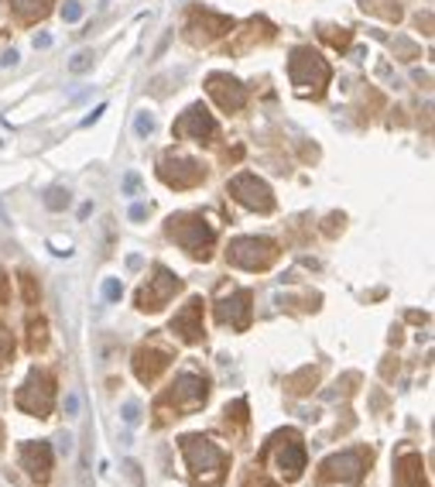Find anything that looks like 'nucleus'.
I'll list each match as a JSON object with an SVG mask.
<instances>
[{
	"label": "nucleus",
	"instance_id": "2",
	"mask_svg": "<svg viewBox=\"0 0 435 487\" xmlns=\"http://www.w3.org/2000/svg\"><path fill=\"white\" fill-rule=\"evenodd\" d=\"M206 398H209V377H202L196 370H185V374H178L171 381V388L155 402V415H158V422H168L171 415L178 419L185 412L202 408Z\"/></svg>",
	"mask_w": 435,
	"mask_h": 487
},
{
	"label": "nucleus",
	"instance_id": "8",
	"mask_svg": "<svg viewBox=\"0 0 435 487\" xmlns=\"http://www.w3.org/2000/svg\"><path fill=\"white\" fill-rule=\"evenodd\" d=\"M370 460H374V453L370 449H343V453H336V456H329V460H322V467H319V481H343V484H360L363 481V470L370 467Z\"/></svg>",
	"mask_w": 435,
	"mask_h": 487
},
{
	"label": "nucleus",
	"instance_id": "23",
	"mask_svg": "<svg viewBox=\"0 0 435 487\" xmlns=\"http://www.w3.org/2000/svg\"><path fill=\"white\" fill-rule=\"evenodd\" d=\"M17 278H21V292H24V302H28V306H38V285H35V275L21 271Z\"/></svg>",
	"mask_w": 435,
	"mask_h": 487
},
{
	"label": "nucleus",
	"instance_id": "41",
	"mask_svg": "<svg viewBox=\"0 0 435 487\" xmlns=\"http://www.w3.org/2000/svg\"><path fill=\"white\" fill-rule=\"evenodd\" d=\"M52 247H55V254H72V247H69V241H52Z\"/></svg>",
	"mask_w": 435,
	"mask_h": 487
},
{
	"label": "nucleus",
	"instance_id": "28",
	"mask_svg": "<svg viewBox=\"0 0 435 487\" xmlns=\"http://www.w3.org/2000/svg\"><path fill=\"white\" fill-rule=\"evenodd\" d=\"M395 48H397V55H401L404 62H411V59H418V52H422V48L415 45V41H408V38H395Z\"/></svg>",
	"mask_w": 435,
	"mask_h": 487
},
{
	"label": "nucleus",
	"instance_id": "16",
	"mask_svg": "<svg viewBox=\"0 0 435 487\" xmlns=\"http://www.w3.org/2000/svg\"><path fill=\"white\" fill-rule=\"evenodd\" d=\"M175 137H196V141H209L213 134H216V121H213V114L202 107V103H192L178 121H175Z\"/></svg>",
	"mask_w": 435,
	"mask_h": 487
},
{
	"label": "nucleus",
	"instance_id": "37",
	"mask_svg": "<svg viewBox=\"0 0 435 487\" xmlns=\"http://www.w3.org/2000/svg\"><path fill=\"white\" fill-rule=\"evenodd\" d=\"M137 182H141V179H137V175L130 172V175L123 179V193H127V196H134V189H137Z\"/></svg>",
	"mask_w": 435,
	"mask_h": 487
},
{
	"label": "nucleus",
	"instance_id": "20",
	"mask_svg": "<svg viewBox=\"0 0 435 487\" xmlns=\"http://www.w3.org/2000/svg\"><path fill=\"white\" fill-rule=\"evenodd\" d=\"M52 3H55V0H7V7L14 10V17L24 21V24L41 21V17L52 10Z\"/></svg>",
	"mask_w": 435,
	"mask_h": 487
},
{
	"label": "nucleus",
	"instance_id": "44",
	"mask_svg": "<svg viewBox=\"0 0 435 487\" xmlns=\"http://www.w3.org/2000/svg\"><path fill=\"white\" fill-rule=\"evenodd\" d=\"M0 443H3V426H0Z\"/></svg>",
	"mask_w": 435,
	"mask_h": 487
},
{
	"label": "nucleus",
	"instance_id": "29",
	"mask_svg": "<svg viewBox=\"0 0 435 487\" xmlns=\"http://www.w3.org/2000/svg\"><path fill=\"white\" fill-rule=\"evenodd\" d=\"M151 130H155V117H151V114H137V117H134V134H137V137H148Z\"/></svg>",
	"mask_w": 435,
	"mask_h": 487
},
{
	"label": "nucleus",
	"instance_id": "30",
	"mask_svg": "<svg viewBox=\"0 0 435 487\" xmlns=\"http://www.w3.org/2000/svg\"><path fill=\"white\" fill-rule=\"evenodd\" d=\"M120 295H123V285H120L117 278H107V282H103V299H107V302H117Z\"/></svg>",
	"mask_w": 435,
	"mask_h": 487
},
{
	"label": "nucleus",
	"instance_id": "40",
	"mask_svg": "<svg viewBox=\"0 0 435 487\" xmlns=\"http://www.w3.org/2000/svg\"><path fill=\"white\" fill-rule=\"evenodd\" d=\"M7 295H10V285H7V275L0 271V306L7 302Z\"/></svg>",
	"mask_w": 435,
	"mask_h": 487
},
{
	"label": "nucleus",
	"instance_id": "7",
	"mask_svg": "<svg viewBox=\"0 0 435 487\" xmlns=\"http://www.w3.org/2000/svg\"><path fill=\"white\" fill-rule=\"evenodd\" d=\"M277 254H281L277 244L268 241V237H237V241H230V247H227L230 264L247 268V271H268L277 261Z\"/></svg>",
	"mask_w": 435,
	"mask_h": 487
},
{
	"label": "nucleus",
	"instance_id": "38",
	"mask_svg": "<svg viewBox=\"0 0 435 487\" xmlns=\"http://www.w3.org/2000/svg\"><path fill=\"white\" fill-rule=\"evenodd\" d=\"M144 216H148V206H144V203L130 206V220H144Z\"/></svg>",
	"mask_w": 435,
	"mask_h": 487
},
{
	"label": "nucleus",
	"instance_id": "14",
	"mask_svg": "<svg viewBox=\"0 0 435 487\" xmlns=\"http://www.w3.org/2000/svg\"><path fill=\"white\" fill-rule=\"evenodd\" d=\"M206 89H209V96H213L227 114H237V110H243V103H247V89H243L234 76H227V73H213V76L206 80Z\"/></svg>",
	"mask_w": 435,
	"mask_h": 487
},
{
	"label": "nucleus",
	"instance_id": "32",
	"mask_svg": "<svg viewBox=\"0 0 435 487\" xmlns=\"http://www.w3.org/2000/svg\"><path fill=\"white\" fill-rule=\"evenodd\" d=\"M79 17H82V3H72V0H69V3L62 7V21H69V24H76Z\"/></svg>",
	"mask_w": 435,
	"mask_h": 487
},
{
	"label": "nucleus",
	"instance_id": "5",
	"mask_svg": "<svg viewBox=\"0 0 435 487\" xmlns=\"http://www.w3.org/2000/svg\"><path fill=\"white\" fill-rule=\"evenodd\" d=\"M288 76H291V86H295L298 93H305V96H322L326 86H329L333 69H329V62H326L319 52H312V48H295L291 59H288Z\"/></svg>",
	"mask_w": 435,
	"mask_h": 487
},
{
	"label": "nucleus",
	"instance_id": "31",
	"mask_svg": "<svg viewBox=\"0 0 435 487\" xmlns=\"http://www.w3.org/2000/svg\"><path fill=\"white\" fill-rule=\"evenodd\" d=\"M339 230H343V213H333V216L326 220V227H322V234H326V237H336Z\"/></svg>",
	"mask_w": 435,
	"mask_h": 487
},
{
	"label": "nucleus",
	"instance_id": "4",
	"mask_svg": "<svg viewBox=\"0 0 435 487\" xmlns=\"http://www.w3.org/2000/svg\"><path fill=\"white\" fill-rule=\"evenodd\" d=\"M261 460L275 467L281 481H298L302 470H305V443H302V436L295 429L275 433L271 443L261 449Z\"/></svg>",
	"mask_w": 435,
	"mask_h": 487
},
{
	"label": "nucleus",
	"instance_id": "12",
	"mask_svg": "<svg viewBox=\"0 0 435 487\" xmlns=\"http://www.w3.org/2000/svg\"><path fill=\"white\" fill-rule=\"evenodd\" d=\"M227 31H234V21L223 17V14H213V10L192 7L189 17H185V38L192 41V45H209V41L223 38Z\"/></svg>",
	"mask_w": 435,
	"mask_h": 487
},
{
	"label": "nucleus",
	"instance_id": "1",
	"mask_svg": "<svg viewBox=\"0 0 435 487\" xmlns=\"http://www.w3.org/2000/svg\"><path fill=\"white\" fill-rule=\"evenodd\" d=\"M182 456L189 463V474H192V484L196 487H220L227 470H230V453L220 449L213 440L206 436H182Z\"/></svg>",
	"mask_w": 435,
	"mask_h": 487
},
{
	"label": "nucleus",
	"instance_id": "34",
	"mask_svg": "<svg viewBox=\"0 0 435 487\" xmlns=\"http://www.w3.org/2000/svg\"><path fill=\"white\" fill-rule=\"evenodd\" d=\"M10 357H14V343H10V336H3V333H0V367L7 364Z\"/></svg>",
	"mask_w": 435,
	"mask_h": 487
},
{
	"label": "nucleus",
	"instance_id": "36",
	"mask_svg": "<svg viewBox=\"0 0 435 487\" xmlns=\"http://www.w3.org/2000/svg\"><path fill=\"white\" fill-rule=\"evenodd\" d=\"M17 59H21V55H17L14 48H7V52L0 55V66H7V69H10V66H17Z\"/></svg>",
	"mask_w": 435,
	"mask_h": 487
},
{
	"label": "nucleus",
	"instance_id": "11",
	"mask_svg": "<svg viewBox=\"0 0 435 487\" xmlns=\"http://www.w3.org/2000/svg\"><path fill=\"white\" fill-rule=\"evenodd\" d=\"M227 189H230V196H234L240 206H247V209H254V213H271V209H275V196H271L268 182H261V179L250 175V172L234 175Z\"/></svg>",
	"mask_w": 435,
	"mask_h": 487
},
{
	"label": "nucleus",
	"instance_id": "6",
	"mask_svg": "<svg viewBox=\"0 0 435 487\" xmlns=\"http://www.w3.org/2000/svg\"><path fill=\"white\" fill-rule=\"evenodd\" d=\"M14 405L35 419H48L52 415V405H55V374L48 370H31L28 381L17 388V398Z\"/></svg>",
	"mask_w": 435,
	"mask_h": 487
},
{
	"label": "nucleus",
	"instance_id": "3",
	"mask_svg": "<svg viewBox=\"0 0 435 487\" xmlns=\"http://www.w3.org/2000/svg\"><path fill=\"white\" fill-rule=\"evenodd\" d=\"M168 237L178 244L189 257H196V261H209L213 244H216L213 227H209L199 213H175V216L168 220Z\"/></svg>",
	"mask_w": 435,
	"mask_h": 487
},
{
	"label": "nucleus",
	"instance_id": "43",
	"mask_svg": "<svg viewBox=\"0 0 435 487\" xmlns=\"http://www.w3.org/2000/svg\"><path fill=\"white\" fill-rule=\"evenodd\" d=\"M52 45V35H35V48H48Z\"/></svg>",
	"mask_w": 435,
	"mask_h": 487
},
{
	"label": "nucleus",
	"instance_id": "33",
	"mask_svg": "<svg viewBox=\"0 0 435 487\" xmlns=\"http://www.w3.org/2000/svg\"><path fill=\"white\" fill-rule=\"evenodd\" d=\"M123 422H127V426H137V422H141V405H137V402H127V405H123Z\"/></svg>",
	"mask_w": 435,
	"mask_h": 487
},
{
	"label": "nucleus",
	"instance_id": "42",
	"mask_svg": "<svg viewBox=\"0 0 435 487\" xmlns=\"http://www.w3.org/2000/svg\"><path fill=\"white\" fill-rule=\"evenodd\" d=\"M76 408H79V398H76V395H69V398H66V412H69V415H76Z\"/></svg>",
	"mask_w": 435,
	"mask_h": 487
},
{
	"label": "nucleus",
	"instance_id": "17",
	"mask_svg": "<svg viewBox=\"0 0 435 487\" xmlns=\"http://www.w3.org/2000/svg\"><path fill=\"white\" fill-rule=\"evenodd\" d=\"M422 453L411 447H401L395 456V487H429L422 474Z\"/></svg>",
	"mask_w": 435,
	"mask_h": 487
},
{
	"label": "nucleus",
	"instance_id": "39",
	"mask_svg": "<svg viewBox=\"0 0 435 487\" xmlns=\"http://www.w3.org/2000/svg\"><path fill=\"white\" fill-rule=\"evenodd\" d=\"M103 114H107V107H96V110H93V114H89V117H86V121H82V127H93V123L100 121V117H103Z\"/></svg>",
	"mask_w": 435,
	"mask_h": 487
},
{
	"label": "nucleus",
	"instance_id": "27",
	"mask_svg": "<svg viewBox=\"0 0 435 487\" xmlns=\"http://www.w3.org/2000/svg\"><path fill=\"white\" fill-rule=\"evenodd\" d=\"M93 59H96V55H93L89 48L76 52V55H72V62H69V73H86V69L93 66Z\"/></svg>",
	"mask_w": 435,
	"mask_h": 487
},
{
	"label": "nucleus",
	"instance_id": "13",
	"mask_svg": "<svg viewBox=\"0 0 435 487\" xmlns=\"http://www.w3.org/2000/svg\"><path fill=\"white\" fill-rule=\"evenodd\" d=\"M250 292L247 288H230L216 299V320L223 326H234V329H247L250 326Z\"/></svg>",
	"mask_w": 435,
	"mask_h": 487
},
{
	"label": "nucleus",
	"instance_id": "26",
	"mask_svg": "<svg viewBox=\"0 0 435 487\" xmlns=\"http://www.w3.org/2000/svg\"><path fill=\"white\" fill-rule=\"evenodd\" d=\"M227 422H237V426H247V402L243 398H237L234 405H227Z\"/></svg>",
	"mask_w": 435,
	"mask_h": 487
},
{
	"label": "nucleus",
	"instance_id": "9",
	"mask_svg": "<svg viewBox=\"0 0 435 487\" xmlns=\"http://www.w3.org/2000/svg\"><path fill=\"white\" fill-rule=\"evenodd\" d=\"M178 288H182V278L171 275L165 264H158L155 275L141 285V292H137V309H141V313H158V309H165V306L171 302V295H175Z\"/></svg>",
	"mask_w": 435,
	"mask_h": 487
},
{
	"label": "nucleus",
	"instance_id": "15",
	"mask_svg": "<svg viewBox=\"0 0 435 487\" xmlns=\"http://www.w3.org/2000/svg\"><path fill=\"white\" fill-rule=\"evenodd\" d=\"M168 364H171V350H165L158 343H144V347L134 354V374H137L141 384H155L158 374Z\"/></svg>",
	"mask_w": 435,
	"mask_h": 487
},
{
	"label": "nucleus",
	"instance_id": "21",
	"mask_svg": "<svg viewBox=\"0 0 435 487\" xmlns=\"http://www.w3.org/2000/svg\"><path fill=\"white\" fill-rule=\"evenodd\" d=\"M316 381H319L316 367H302L298 374H291V377H288V391H291V395H309V391L316 388Z\"/></svg>",
	"mask_w": 435,
	"mask_h": 487
},
{
	"label": "nucleus",
	"instance_id": "19",
	"mask_svg": "<svg viewBox=\"0 0 435 487\" xmlns=\"http://www.w3.org/2000/svg\"><path fill=\"white\" fill-rule=\"evenodd\" d=\"M171 333H178L185 343H199V340H202V299H199V295L182 306V313H175Z\"/></svg>",
	"mask_w": 435,
	"mask_h": 487
},
{
	"label": "nucleus",
	"instance_id": "22",
	"mask_svg": "<svg viewBox=\"0 0 435 487\" xmlns=\"http://www.w3.org/2000/svg\"><path fill=\"white\" fill-rule=\"evenodd\" d=\"M45 347H48V323H45V320H31V323H28V350L38 354Z\"/></svg>",
	"mask_w": 435,
	"mask_h": 487
},
{
	"label": "nucleus",
	"instance_id": "24",
	"mask_svg": "<svg viewBox=\"0 0 435 487\" xmlns=\"http://www.w3.org/2000/svg\"><path fill=\"white\" fill-rule=\"evenodd\" d=\"M322 38L329 45H336V48H346L350 45V31L346 28H322Z\"/></svg>",
	"mask_w": 435,
	"mask_h": 487
},
{
	"label": "nucleus",
	"instance_id": "35",
	"mask_svg": "<svg viewBox=\"0 0 435 487\" xmlns=\"http://www.w3.org/2000/svg\"><path fill=\"white\" fill-rule=\"evenodd\" d=\"M243 487H275V484H271L264 474H254V470H250V474L243 477Z\"/></svg>",
	"mask_w": 435,
	"mask_h": 487
},
{
	"label": "nucleus",
	"instance_id": "25",
	"mask_svg": "<svg viewBox=\"0 0 435 487\" xmlns=\"http://www.w3.org/2000/svg\"><path fill=\"white\" fill-rule=\"evenodd\" d=\"M45 206H48V209H66V206H69V189H59V186H55V189H48Z\"/></svg>",
	"mask_w": 435,
	"mask_h": 487
},
{
	"label": "nucleus",
	"instance_id": "18",
	"mask_svg": "<svg viewBox=\"0 0 435 487\" xmlns=\"http://www.w3.org/2000/svg\"><path fill=\"white\" fill-rule=\"evenodd\" d=\"M21 467L28 470L31 481L45 484V481L52 477V447H48L45 440H38V443H24V447H21Z\"/></svg>",
	"mask_w": 435,
	"mask_h": 487
},
{
	"label": "nucleus",
	"instance_id": "10",
	"mask_svg": "<svg viewBox=\"0 0 435 487\" xmlns=\"http://www.w3.org/2000/svg\"><path fill=\"white\" fill-rule=\"evenodd\" d=\"M158 175H161V182L171 186V189H192V186H199L206 179V168L196 158H189V155L168 151L158 162Z\"/></svg>",
	"mask_w": 435,
	"mask_h": 487
}]
</instances>
